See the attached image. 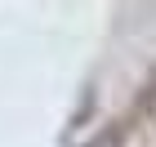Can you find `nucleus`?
Wrapping results in <instances>:
<instances>
[{
    "mask_svg": "<svg viewBox=\"0 0 156 147\" xmlns=\"http://www.w3.org/2000/svg\"><path fill=\"white\" fill-rule=\"evenodd\" d=\"M129 134H134V116L125 111V116H116V121H103L80 147H125V143H129Z\"/></svg>",
    "mask_w": 156,
    "mask_h": 147,
    "instance_id": "f257e3e1",
    "label": "nucleus"
},
{
    "mask_svg": "<svg viewBox=\"0 0 156 147\" xmlns=\"http://www.w3.org/2000/svg\"><path fill=\"white\" fill-rule=\"evenodd\" d=\"M129 116H134V125H156V67H152V76H147L143 85H138V94L129 103Z\"/></svg>",
    "mask_w": 156,
    "mask_h": 147,
    "instance_id": "f03ea898",
    "label": "nucleus"
}]
</instances>
